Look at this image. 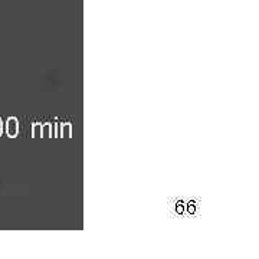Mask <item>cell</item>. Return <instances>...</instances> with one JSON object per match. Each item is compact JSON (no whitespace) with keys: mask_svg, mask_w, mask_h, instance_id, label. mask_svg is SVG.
I'll return each mask as SVG.
<instances>
[{"mask_svg":"<svg viewBox=\"0 0 259 259\" xmlns=\"http://www.w3.org/2000/svg\"><path fill=\"white\" fill-rule=\"evenodd\" d=\"M17 131H19V128H17V119L10 118L9 119V125H7V133H9L10 137H16Z\"/></svg>","mask_w":259,"mask_h":259,"instance_id":"obj_1","label":"cell"},{"mask_svg":"<svg viewBox=\"0 0 259 259\" xmlns=\"http://www.w3.org/2000/svg\"><path fill=\"white\" fill-rule=\"evenodd\" d=\"M61 135L62 137H71L72 134H71V125L69 124H62V127H61Z\"/></svg>","mask_w":259,"mask_h":259,"instance_id":"obj_2","label":"cell"},{"mask_svg":"<svg viewBox=\"0 0 259 259\" xmlns=\"http://www.w3.org/2000/svg\"><path fill=\"white\" fill-rule=\"evenodd\" d=\"M42 137V125H39V124H36V125L33 127V137Z\"/></svg>","mask_w":259,"mask_h":259,"instance_id":"obj_3","label":"cell"},{"mask_svg":"<svg viewBox=\"0 0 259 259\" xmlns=\"http://www.w3.org/2000/svg\"><path fill=\"white\" fill-rule=\"evenodd\" d=\"M0 133H2V124H0Z\"/></svg>","mask_w":259,"mask_h":259,"instance_id":"obj_4","label":"cell"}]
</instances>
